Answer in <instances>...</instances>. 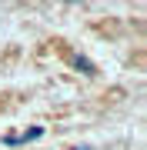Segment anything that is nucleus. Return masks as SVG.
<instances>
[{
  "label": "nucleus",
  "instance_id": "nucleus-1",
  "mask_svg": "<svg viewBox=\"0 0 147 150\" xmlns=\"http://www.w3.org/2000/svg\"><path fill=\"white\" fill-rule=\"evenodd\" d=\"M44 137V127H30L27 134H17V137H4L7 147H20V144H30V140H40Z\"/></svg>",
  "mask_w": 147,
  "mask_h": 150
},
{
  "label": "nucleus",
  "instance_id": "nucleus-2",
  "mask_svg": "<svg viewBox=\"0 0 147 150\" xmlns=\"http://www.w3.org/2000/svg\"><path fill=\"white\" fill-rule=\"evenodd\" d=\"M74 150H87V147H74Z\"/></svg>",
  "mask_w": 147,
  "mask_h": 150
}]
</instances>
